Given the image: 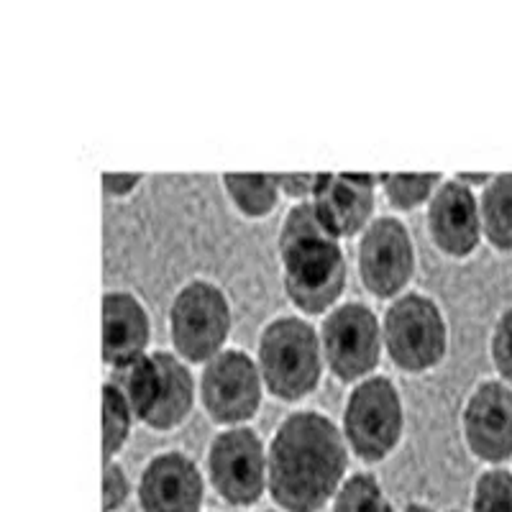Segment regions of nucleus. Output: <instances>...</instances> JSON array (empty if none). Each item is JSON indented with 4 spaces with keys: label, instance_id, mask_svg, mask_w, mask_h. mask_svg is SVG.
Segmentation results:
<instances>
[{
    "label": "nucleus",
    "instance_id": "nucleus-1",
    "mask_svg": "<svg viewBox=\"0 0 512 512\" xmlns=\"http://www.w3.org/2000/svg\"><path fill=\"white\" fill-rule=\"evenodd\" d=\"M349 443L344 431L315 410L292 413L267 448V489L287 512H318L346 482Z\"/></svg>",
    "mask_w": 512,
    "mask_h": 512
},
{
    "label": "nucleus",
    "instance_id": "nucleus-2",
    "mask_svg": "<svg viewBox=\"0 0 512 512\" xmlns=\"http://www.w3.org/2000/svg\"><path fill=\"white\" fill-rule=\"evenodd\" d=\"M282 285L297 310L326 313L344 295L346 256L341 241L323 228L313 200L292 205L280 228Z\"/></svg>",
    "mask_w": 512,
    "mask_h": 512
},
{
    "label": "nucleus",
    "instance_id": "nucleus-3",
    "mask_svg": "<svg viewBox=\"0 0 512 512\" xmlns=\"http://www.w3.org/2000/svg\"><path fill=\"white\" fill-rule=\"evenodd\" d=\"M256 364L267 392L285 402L303 400L323 377L326 359H323L320 333L297 315L269 320L259 333Z\"/></svg>",
    "mask_w": 512,
    "mask_h": 512
},
{
    "label": "nucleus",
    "instance_id": "nucleus-4",
    "mask_svg": "<svg viewBox=\"0 0 512 512\" xmlns=\"http://www.w3.org/2000/svg\"><path fill=\"white\" fill-rule=\"evenodd\" d=\"M384 351L402 372L423 374L448 351V326L436 300L420 292L395 297L382 315Z\"/></svg>",
    "mask_w": 512,
    "mask_h": 512
},
{
    "label": "nucleus",
    "instance_id": "nucleus-5",
    "mask_svg": "<svg viewBox=\"0 0 512 512\" xmlns=\"http://www.w3.org/2000/svg\"><path fill=\"white\" fill-rule=\"evenodd\" d=\"M231 303L210 280H190L177 290L169 308V336L175 354L192 364H208L231 336Z\"/></svg>",
    "mask_w": 512,
    "mask_h": 512
},
{
    "label": "nucleus",
    "instance_id": "nucleus-6",
    "mask_svg": "<svg viewBox=\"0 0 512 512\" xmlns=\"http://www.w3.org/2000/svg\"><path fill=\"white\" fill-rule=\"evenodd\" d=\"M341 431L361 461L377 464L387 459L405 431V408L395 382L374 374L356 384L346 400Z\"/></svg>",
    "mask_w": 512,
    "mask_h": 512
},
{
    "label": "nucleus",
    "instance_id": "nucleus-7",
    "mask_svg": "<svg viewBox=\"0 0 512 512\" xmlns=\"http://www.w3.org/2000/svg\"><path fill=\"white\" fill-rule=\"evenodd\" d=\"M320 346L328 369L341 382H364L377 369L384 349L382 320L364 303L333 308L320 326Z\"/></svg>",
    "mask_w": 512,
    "mask_h": 512
},
{
    "label": "nucleus",
    "instance_id": "nucleus-8",
    "mask_svg": "<svg viewBox=\"0 0 512 512\" xmlns=\"http://www.w3.org/2000/svg\"><path fill=\"white\" fill-rule=\"evenodd\" d=\"M264 379L256 359L246 351L223 349L205 364L200 377V402L218 425L239 428L262 408Z\"/></svg>",
    "mask_w": 512,
    "mask_h": 512
},
{
    "label": "nucleus",
    "instance_id": "nucleus-9",
    "mask_svg": "<svg viewBox=\"0 0 512 512\" xmlns=\"http://www.w3.org/2000/svg\"><path fill=\"white\" fill-rule=\"evenodd\" d=\"M208 474L223 500L254 505L267 489V448L259 433L246 425L218 433L208 451Z\"/></svg>",
    "mask_w": 512,
    "mask_h": 512
},
{
    "label": "nucleus",
    "instance_id": "nucleus-10",
    "mask_svg": "<svg viewBox=\"0 0 512 512\" xmlns=\"http://www.w3.org/2000/svg\"><path fill=\"white\" fill-rule=\"evenodd\" d=\"M359 277L379 300L400 297L415 274V246L408 226L400 218L379 216L361 233Z\"/></svg>",
    "mask_w": 512,
    "mask_h": 512
},
{
    "label": "nucleus",
    "instance_id": "nucleus-11",
    "mask_svg": "<svg viewBox=\"0 0 512 512\" xmlns=\"http://www.w3.org/2000/svg\"><path fill=\"white\" fill-rule=\"evenodd\" d=\"M464 441L477 459L502 464L512 456V384L484 379L466 397L461 413Z\"/></svg>",
    "mask_w": 512,
    "mask_h": 512
},
{
    "label": "nucleus",
    "instance_id": "nucleus-12",
    "mask_svg": "<svg viewBox=\"0 0 512 512\" xmlns=\"http://www.w3.org/2000/svg\"><path fill=\"white\" fill-rule=\"evenodd\" d=\"M379 177L356 172H318L313 205L333 239L344 241L364 233L374 213V187Z\"/></svg>",
    "mask_w": 512,
    "mask_h": 512
},
{
    "label": "nucleus",
    "instance_id": "nucleus-13",
    "mask_svg": "<svg viewBox=\"0 0 512 512\" xmlns=\"http://www.w3.org/2000/svg\"><path fill=\"white\" fill-rule=\"evenodd\" d=\"M428 233L438 251L451 259L474 254L482 241V216L479 198L456 177L443 180L428 203Z\"/></svg>",
    "mask_w": 512,
    "mask_h": 512
},
{
    "label": "nucleus",
    "instance_id": "nucleus-14",
    "mask_svg": "<svg viewBox=\"0 0 512 512\" xmlns=\"http://www.w3.org/2000/svg\"><path fill=\"white\" fill-rule=\"evenodd\" d=\"M203 474L182 451H164L144 466L139 479V502L144 512H200Z\"/></svg>",
    "mask_w": 512,
    "mask_h": 512
},
{
    "label": "nucleus",
    "instance_id": "nucleus-15",
    "mask_svg": "<svg viewBox=\"0 0 512 512\" xmlns=\"http://www.w3.org/2000/svg\"><path fill=\"white\" fill-rule=\"evenodd\" d=\"M100 354L113 369H123L146 356L152 320L139 297L126 290L105 292L100 300Z\"/></svg>",
    "mask_w": 512,
    "mask_h": 512
},
{
    "label": "nucleus",
    "instance_id": "nucleus-16",
    "mask_svg": "<svg viewBox=\"0 0 512 512\" xmlns=\"http://www.w3.org/2000/svg\"><path fill=\"white\" fill-rule=\"evenodd\" d=\"M154 359L159 364V392L152 415L144 425L152 431L167 433L190 418L195 405V379L185 359L172 351H154Z\"/></svg>",
    "mask_w": 512,
    "mask_h": 512
},
{
    "label": "nucleus",
    "instance_id": "nucleus-17",
    "mask_svg": "<svg viewBox=\"0 0 512 512\" xmlns=\"http://www.w3.org/2000/svg\"><path fill=\"white\" fill-rule=\"evenodd\" d=\"M482 233L497 251H512V172L495 175L479 195Z\"/></svg>",
    "mask_w": 512,
    "mask_h": 512
},
{
    "label": "nucleus",
    "instance_id": "nucleus-18",
    "mask_svg": "<svg viewBox=\"0 0 512 512\" xmlns=\"http://www.w3.org/2000/svg\"><path fill=\"white\" fill-rule=\"evenodd\" d=\"M116 384L118 390L123 392V397L131 405V413L139 423H146L149 415L154 410V402H157V392H159V364L152 354L141 356L136 359L134 364H128V367L116 369V377L111 379Z\"/></svg>",
    "mask_w": 512,
    "mask_h": 512
},
{
    "label": "nucleus",
    "instance_id": "nucleus-19",
    "mask_svg": "<svg viewBox=\"0 0 512 512\" xmlns=\"http://www.w3.org/2000/svg\"><path fill=\"white\" fill-rule=\"evenodd\" d=\"M223 187L236 210L249 218L269 216L280 203V185L274 175H223Z\"/></svg>",
    "mask_w": 512,
    "mask_h": 512
},
{
    "label": "nucleus",
    "instance_id": "nucleus-20",
    "mask_svg": "<svg viewBox=\"0 0 512 512\" xmlns=\"http://www.w3.org/2000/svg\"><path fill=\"white\" fill-rule=\"evenodd\" d=\"M134 413L131 405L123 397L113 382L103 384V464L105 461H116L121 448L126 446L131 436V425H134Z\"/></svg>",
    "mask_w": 512,
    "mask_h": 512
},
{
    "label": "nucleus",
    "instance_id": "nucleus-21",
    "mask_svg": "<svg viewBox=\"0 0 512 512\" xmlns=\"http://www.w3.org/2000/svg\"><path fill=\"white\" fill-rule=\"evenodd\" d=\"M333 512H395L372 474H354L333 497Z\"/></svg>",
    "mask_w": 512,
    "mask_h": 512
},
{
    "label": "nucleus",
    "instance_id": "nucleus-22",
    "mask_svg": "<svg viewBox=\"0 0 512 512\" xmlns=\"http://www.w3.org/2000/svg\"><path fill=\"white\" fill-rule=\"evenodd\" d=\"M382 190L395 208L410 210L423 203H431L436 190L441 187L443 175H379Z\"/></svg>",
    "mask_w": 512,
    "mask_h": 512
},
{
    "label": "nucleus",
    "instance_id": "nucleus-23",
    "mask_svg": "<svg viewBox=\"0 0 512 512\" xmlns=\"http://www.w3.org/2000/svg\"><path fill=\"white\" fill-rule=\"evenodd\" d=\"M474 512H512V472L489 469L474 484Z\"/></svg>",
    "mask_w": 512,
    "mask_h": 512
},
{
    "label": "nucleus",
    "instance_id": "nucleus-24",
    "mask_svg": "<svg viewBox=\"0 0 512 512\" xmlns=\"http://www.w3.org/2000/svg\"><path fill=\"white\" fill-rule=\"evenodd\" d=\"M489 356H492V364L500 372V377L507 384H512V305L502 310L500 318H497L492 341H489Z\"/></svg>",
    "mask_w": 512,
    "mask_h": 512
},
{
    "label": "nucleus",
    "instance_id": "nucleus-25",
    "mask_svg": "<svg viewBox=\"0 0 512 512\" xmlns=\"http://www.w3.org/2000/svg\"><path fill=\"white\" fill-rule=\"evenodd\" d=\"M131 484L118 461L103 464V512H116L128 500Z\"/></svg>",
    "mask_w": 512,
    "mask_h": 512
},
{
    "label": "nucleus",
    "instance_id": "nucleus-26",
    "mask_svg": "<svg viewBox=\"0 0 512 512\" xmlns=\"http://www.w3.org/2000/svg\"><path fill=\"white\" fill-rule=\"evenodd\" d=\"M277 177V185H280V192L290 195V198H313L315 182H318V175H308V172H300V175H274Z\"/></svg>",
    "mask_w": 512,
    "mask_h": 512
},
{
    "label": "nucleus",
    "instance_id": "nucleus-27",
    "mask_svg": "<svg viewBox=\"0 0 512 512\" xmlns=\"http://www.w3.org/2000/svg\"><path fill=\"white\" fill-rule=\"evenodd\" d=\"M141 180H144L141 175H118V172H105V175H100L103 192H108V195H116V198L128 195V192H134L136 185H139Z\"/></svg>",
    "mask_w": 512,
    "mask_h": 512
},
{
    "label": "nucleus",
    "instance_id": "nucleus-28",
    "mask_svg": "<svg viewBox=\"0 0 512 512\" xmlns=\"http://www.w3.org/2000/svg\"><path fill=\"white\" fill-rule=\"evenodd\" d=\"M456 180L464 182L466 187H472V185H489V182H492V175H456Z\"/></svg>",
    "mask_w": 512,
    "mask_h": 512
},
{
    "label": "nucleus",
    "instance_id": "nucleus-29",
    "mask_svg": "<svg viewBox=\"0 0 512 512\" xmlns=\"http://www.w3.org/2000/svg\"><path fill=\"white\" fill-rule=\"evenodd\" d=\"M405 512H433V510L428 505H423V502H410V505L405 507Z\"/></svg>",
    "mask_w": 512,
    "mask_h": 512
}]
</instances>
